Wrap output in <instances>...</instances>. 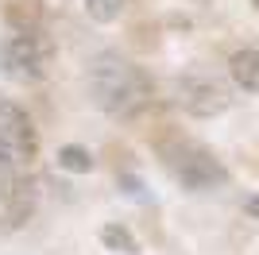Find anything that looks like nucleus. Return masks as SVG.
<instances>
[{"instance_id": "obj_1", "label": "nucleus", "mask_w": 259, "mask_h": 255, "mask_svg": "<svg viewBox=\"0 0 259 255\" xmlns=\"http://www.w3.org/2000/svg\"><path fill=\"white\" fill-rule=\"evenodd\" d=\"M89 97L101 112L132 120L151 105V77L120 51H101L89 62Z\"/></svg>"}, {"instance_id": "obj_2", "label": "nucleus", "mask_w": 259, "mask_h": 255, "mask_svg": "<svg viewBox=\"0 0 259 255\" xmlns=\"http://www.w3.org/2000/svg\"><path fill=\"white\" fill-rule=\"evenodd\" d=\"M159 159H162V166L170 170L174 182H182L186 190H194V193L213 190V186H225L228 182L225 162L217 159L205 143H197V139H186V136L159 139Z\"/></svg>"}, {"instance_id": "obj_3", "label": "nucleus", "mask_w": 259, "mask_h": 255, "mask_svg": "<svg viewBox=\"0 0 259 255\" xmlns=\"http://www.w3.org/2000/svg\"><path fill=\"white\" fill-rule=\"evenodd\" d=\"M39 159V132L12 101H0V174H23Z\"/></svg>"}, {"instance_id": "obj_4", "label": "nucleus", "mask_w": 259, "mask_h": 255, "mask_svg": "<svg viewBox=\"0 0 259 255\" xmlns=\"http://www.w3.org/2000/svg\"><path fill=\"white\" fill-rule=\"evenodd\" d=\"M174 101L190 112V116H221L232 105V85L213 70H186L174 77Z\"/></svg>"}, {"instance_id": "obj_5", "label": "nucleus", "mask_w": 259, "mask_h": 255, "mask_svg": "<svg viewBox=\"0 0 259 255\" xmlns=\"http://www.w3.org/2000/svg\"><path fill=\"white\" fill-rule=\"evenodd\" d=\"M54 58V42L47 31H23L4 47V70L20 81H39L47 77Z\"/></svg>"}, {"instance_id": "obj_6", "label": "nucleus", "mask_w": 259, "mask_h": 255, "mask_svg": "<svg viewBox=\"0 0 259 255\" xmlns=\"http://www.w3.org/2000/svg\"><path fill=\"white\" fill-rule=\"evenodd\" d=\"M39 209V186L23 174H0V232H20L27 228Z\"/></svg>"}, {"instance_id": "obj_7", "label": "nucleus", "mask_w": 259, "mask_h": 255, "mask_svg": "<svg viewBox=\"0 0 259 255\" xmlns=\"http://www.w3.org/2000/svg\"><path fill=\"white\" fill-rule=\"evenodd\" d=\"M228 74L240 89H248V93H259V51L255 47H244L228 58Z\"/></svg>"}, {"instance_id": "obj_8", "label": "nucleus", "mask_w": 259, "mask_h": 255, "mask_svg": "<svg viewBox=\"0 0 259 255\" xmlns=\"http://www.w3.org/2000/svg\"><path fill=\"white\" fill-rule=\"evenodd\" d=\"M8 23L16 27V35L43 31V12H39L35 0H12V4H8Z\"/></svg>"}, {"instance_id": "obj_9", "label": "nucleus", "mask_w": 259, "mask_h": 255, "mask_svg": "<svg viewBox=\"0 0 259 255\" xmlns=\"http://www.w3.org/2000/svg\"><path fill=\"white\" fill-rule=\"evenodd\" d=\"M101 244L108 251H120V255H140V240L124 228V224H105L101 228Z\"/></svg>"}, {"instance_id": "obj_10", "label": "nucleus", "mask_w": 259, "mask_h": 255, "mask_svg": "<svg viewBox=\"0 0 259 255\" xmlns=\"http://www.w3.org/2000/svg\"><path fill=\"white\" fill-rule=\"evenodd\" d=\"M58 166L74 170V174H89V170H93V155H89L85 147H74V143H70V147L58 151Z\"/></svg>"}, {"instance_id": "obj_11", "label": "nucleus", "mask_w": 259, "mask_h": 255, "mask_svg": "<svg viewBox=\"0 0 259 255\" xmlns=\"http://www.w3.org/2000/svg\"><path fill=\"white\" fill-rule=\"evenodd\" d=\"M120 12H124V0H85V16L97 23L120 20Z\"/></svg>"}, {"instance_id": "obj_12", "label": "nucleus", "mask_w": 259, "mask_h": 255, "mask_svg": "<svg viewBox=\"0 0 259 255\" xmlns=\"http://www.w3.org/2000/svg\"><path fill=\"white\" fill-rule=\"evenodd\" d=\"M248 212H251V217H259V197H248Z\"/></svg>"}, {"instance_id": "obj_13", "label": "nucleus", "mask_w": 259, "mask_h": 255, "mask_svg": "<svg viewBox=\"0 0 259 255\" xmlns=\"http://www.w3.org/2000/svg\"><path fill=\"white\" fill-rule=\"evenodd\" d=\"M255 4H259V0H255Z\"/></svg>"}]
</instances>
